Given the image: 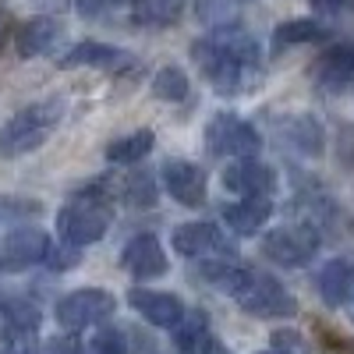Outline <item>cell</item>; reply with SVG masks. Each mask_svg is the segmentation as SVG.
I'll use <instances>...</instances> for the list:
<instances>
[{"label":"cell","instance_id":"1","mask_svg":"<svg viewBox=\"0 0 354 354\" xmlns=\"http://www.w3.org/2000/svg\"><path fill=\"white\" fill-rule=\"evenodd\" d=\"M195 61L202 75L209 78V85L230 96V93L248 88L252 78L259 75V46L252 36L216 32L213 39L195 43Z\"/></svg>","mask_w":354,"mask_h":354},{"label":"cell","instance_id":"2","mask_svg":"<svg viewBox=\"0 0 354 354\" xmlns=\"http://www.w3.org/2000/svg\"><path fill=\"white\" fill-rule=\"evenodd\" d=\"M113 223V205L103 188H82L61 205L57 213V234L68 248H85L96 245Z\"/></svg>","mask_w":354,"mask_h":354},{"label":"cell","instance_id":"3","mask_svg":"<svg viewBox=\"0 0 354 354\" xmlns=\"http://www.w3.org/2000/svg\"><path fill=\"white\" fill-rule=\"evenodd\" d=\"M64 117V103L61 100H39L21 106L15 117H8L0 124V160H18L25 153L39 149V145L53 135V128Z\"/></svg>","mask_w":354,"mask_h":354},{"label":"cell","instance_id":"4","mask_svg":"<svg viewBox=\"0 0 354 354\" xmlns=\"http://www.w3.org/2000/svg\"><path fill=\"white\" fill-rule=\"evenodd\" d=\"M230 298L238 301V308H245L255 319H290V315H298L294 294L277 277L259 273V270H241L238 283L230 287Z\"/></svg>","mask_w":354,"mask_h":354},{"label":"cell","instance_id":"5","mask_svg":"<svg viewBox=\"0 0 354 354\" xmlns=\"http://www.w3.org/2000/svg\"><path fill=\"white\" fill-rule=\"evenodd\" d=\"M117 312V298L103 287H78L71 294H64L53 308V319L57 326L68 330V333H78V330H88V326H103V322Z\"/></svg>","mask_w":354,"mask_h":354},{"label":"cell","instance_id":"6","mask_svg":"<svg viewBox=\"0 0 354 354\" xmlns=\"http://www.w3.org/2000/svg\"><path fill=\"white\" fill-rule=\"evenodd\" d=\"M262 145V135L255 131V124L241 121L234 113H216L205 124V153L216 160H241V156H255Z\"/></svg>","mask_w":354,"mask_h":354},{"label":"cell","instance_id":"7","mask_svg":"<svg viewBox=\"0 0 354 354\" xmlns=\"http://www.w3.org/2000/svg\"><path fill=\"white\" fill-rule=\"evenodd\" d=\"M50 252H53V241L46 230L18 227L0 245V273H25L32 266H43V262H50Z\"/></svg>","mask_w":354,"mask_h":354},{"label":"cell","instance_id":"8","mask_svg":"<svg viewBox=\"0 0 354 354\" xmlns=\"http://www.w3.org/2000/svg\"><path fill=\"white\" fill-rule=\"evenodd\" d=\"M262 252L277 266H305L319 252V234L308 223H283L262 238Z\"/></svg>","mask_w":354,"mask_h":354},{"label":"cell","instance_id":"9","mask_svg":"<svg viewBox=\"0 0 354 354\" xmlns=\"http://www.w3.org/2000/svg\"><path fill=\"white\" fill-rule=\"evenodd\" d=\"M223 188L241 198H259V195L270 198V192L277 188V170L255 156H241L223 167Z\"/></svg>","mask_w":354,"mask_h":354},{"label":"cell","instance_id":"10","mask_svg":"<svg viewBox=\"0 0 354 354\" xmlns=\"http://www.w3.org/2000/svg\"><path fill=\"white\" fill-rule=\"evenodd\" d=\"M121 266L135 280H153V277H163L170 270V259H167L156 234H135V238H128V245L121 252Z\"/></svg>","mask_w":354,"mask_h":354},{"label":"cell","instance_id":"11","mask_svg":"<svg viewBox=\"0 0 354 354\" xmlns=\"http://www.w3.org/2000/svg\"><path fill=\"white\" fill-rule=\"evenodd\" d=\"M170 245L177 255L185 259H209V255H223L227 252V238L216 223H205V220H192L174 227L170 234Z\"/></svg>","mask_w":354,"mask_h":354},{"label":"cell","instance_id":"12","mask_svg":"<svg viewBox=\"0 0 354 354\" xmlns=\"http://www.w3.org/2000/svg\"><path fill=\"white\" fill-rule=\"evenodd\" d=\"M128 301L131 308L149 322L156 330H174L177 322L185 319V305L177 294H167V290H149V287H131L128 290Z\"/></svg>","mask_w":354,"mask_h":354},{"label":"cell","instance_id":"13","mask_svg":"<svg viewBox=\"0 0 354 354\" xmlns=\"http://www.w3.org/2000/svg\"><path fill=\"white\" fill-rule=\"evenodd\" d=\"M163 188L174 202L188 205V209H198L205 202V170L198 163H188V160H167L163 163Z\"/></svg>","mask_w":354,"mask_h":354},{"label":"cell","instance_id":"14","mask_svg":"<svg viewBox=\"0 0 354 354\" xmlns=\"http://www.w3.org/2000/svg\"><path fill=\"white\" fill-rule=\"evenodd\" d=\"M315 85L322 93H344L354 85V43H337L315 61Z\"/></svg>","mask_w":354,"mask_h":354},{"label":"cell","instance_id":"15","mask_svg":"<svg viewBox=\"0 0 354 354\" xmlns=\"http://www.w3.org/2000/svg\"><path fill=\"white\" fill-rule=\"evenodd\" d=\"M36 322L39 312L28 305H11V319L0 337V354H43L39 340H36Z\"/></svg>","mask_w":354,"mask_h":354},{"label":"cell","instance_id":"16","mask_svg":"<svg viewBox=\"0 0 354 354\" xmlns=\"http://www.w3.org/2000/svg\"><path fill=\"white\" fill-rule=\"evenodd\" d=\"M315 290H319L322 305H330V308H340L344 301H351V294H354V262L351 259H330L315 273Z\"/></svg>","mask_w":354,"mask_h":354},{"label":"cell","instance_id":"17","mask_svg":"<svg viewBox=\"0 0 354 354\" xmlns=\"http://www.w3.org/2000/svg\"><path fill=\"white\" fill-rule=\"evenodd\" d=\"M273 220V198H241V202H234L223 209V223L234 230V234H241V238H252V234H259L266 223Z\"/></svg>","mask_w":354,"mask_h":354},{"label":"cell","instance_id":"18","mask_svg":"<svg viewBox=\"0 0 354 354\" xmlns=\"http://www.w3.org/2000/svg\"><path fill=\"white\" fill-rule=\"evenodd\" d=\"M61 39V21L57 18H28L18 36H15V46L21 57H39L46 50H53V43Z\"/></svg>","mask_w":354,"mask_h":354},{"label":"cell","instance_id":"19","mask_svg":"<svg viewBox=\"0 0 354 354\" xmlns=\"http://www.w3.org/2000/svg\"><path fill=\"white\" fill-rule=\"evenodd\" d=\"M121 64H128V57L106 43H78L61 57V68H121Z\"/></svg>","mask_w":354,"mask_h":354},{"label":"cell","instance_id":"20","mask_svg":"<svg viewBox=\"0 0 354 354\" xmlns=\"http://www.w3.org/2000/svg\"><path fill=\"white\" fill-rule=\"evenodd\" d=\"M153 145H156L153 131L149 128H138V131H131L124 138H113L106 145V160L110 163H138V160H145V156L153 153Z\"/></svg>","mask_w":354,"mask_h":354},{"label":"cell","instance_id":"21","mask_svg":"<svg viewBox=\"0 0 354 354\" xmlns=\"http://www.w3.org/2000/svg\"><path fill=\"white\" fill-rule=\"evenodd\" d=\"M153 96L163 100V103H185V100L192 96V82H188V75H185L181 68L167 64V68H160L156 78H153Z\"/></svg>","mask_w":354,"mask_h":354},{"label":"cell","instance_id":"22","mask_svg":"<svg viewBox=\"0 0 354 354\" xmlns=\"http://www.w3.org/2000/svg\"><path fill=\"white\" fill-rule=\"evenodd\" d=\"M322 36H326V28H322L315 18H290V21L277 25L273 43L277 46H301V43H315Z\"/></svg>","mask_w":354,"mask_h":354},{"label":"cell","instance_id":"23","mask_svg":"<svg viewBox=\"0 0 354 354\" xmlns=\"http://www.w3.org/2000/svg\"><path fill=\"white\" fill-rule=\"evenodd\" d=\"M138 25H174L185 11V0H131Z\"/></svg>","mask_w":354,"mask_h":354},{"label":"cell","instance_id":"24","mask_svg":"<svg viewBox=\"0 0 354 354\" xmlns=\"http://www.w3.org/2000/svg\"><path fill=\"white\" fill-rule=\"evenodd\" d=\"M287 138H290V145L294 149H301V153H308V156H319L322 153V128H319V121L315 117H290L287 121Z\"/></svg>","mask_w":354,"mask_h":354},{"label":"cell","instance_id":"25","mask_svg":"<svg viewBox=\"0 0 354 354\" xmlns=\"http://www.w3.org/2000/svg\"><path fill=\"white\" fill-rule=\"evenodd\" d=\"M88 354H128V337L113 326H103L88 344Z\"/></svg>","mask_w":354,"mask_h":354},{"label":"cell","instance_id":"26","mask_svg":"<svg viewBox=\"0 0 354 354\" xmlns=\"http://www.w3.org/2000/svg\"><path fill=\"white\" fill-rule=\"evenodd\" d=\"M270 351H273V354H312L308 340H305L298 330H273Z\"/></svg>","mask_w":354,"mask_h":354},{"label":"cell","instance_id":"27","mask_svg":"<svg viewBox=\"0 0 354 354\" xmlns=\"http://www.w3.org/2000/svg\"><path fill=\"white\" fill-rule=\"evenodd\" d=\"M156 195H160V188H156V177L153 174H138V177H131V181H128V202L131 205H153Z\"/></svg>","mask_w":354,"mask_h":354},{"label":"cell","instance_id":"28","mask_svg":"<svg viewBox=\"0 0 354 354\" xmlns=\"http://www.w3.org/2000/svg\"><path fill=\"white\" fill-rule=\"evenodd\" d=\"M43 354H88V347L78 340V333H61L43 344Z\"/></svg>","mask_w":354,"mask_h":354},{"label":"cell","instance_id":"29","mask_svg":"<svg viewBox=\"0 0 354 354\" xmlns=\"http://www.w3.org/2000/svg\"><path fill=\"white\" fill-rule=\"evenodd\" d=\"M128 354H163V351L149 333H131L128 337Z\"/></svg>","mask_w":354,"mask_h":354},{"label":"cell","instance_id":"30","mask_svg":"<svg viewBox=\"0 0 354 354\" xmlns=\"http://www.w3.org/2000/svg\"><path fill=\"white\" fill-rule=\"evenodd\" d=\"M110 4L113 0H75L78 15H85V18H100L103 11H110Z\"/></svg>","mask_w":354,"mask_h":354},{"label":"cell","instance_id":"31","mask_svg":"<svg viewBox=\"0 0 354 354\" xmlns=\"http://www.w3.org/2000/svg\"><path fill=\"white\" fill-rule=\"evenodd\" d=\"M198 354H230V347H227L220 337L205 333V337H202V344H198Z\"/></svg>","mask_w":354,"mask_h":354},{"label":"cell","instance_id":"32","mask_svg":"<svg viewBox=\"0 0 354 354\" xmlns=\"http://www.w3.org/2000/svg\"><path fill=\"white\" fill-rule=\"evenodd\" d=\"M8 36H11V15H8L4 4H0V50L8 46Z\"/></svg>","mask_w":354,"mask_h":354},{"label":"cell","instance_id":"33","mask_svg":"<svg viewBox=\"0 0 354 354\" xmlns=\"http://www.w3.org/2000/svg\"><path fill=\"white\" fill-rule=\"evenodd\" d=\"M337 4H340V8H354V0H337Z\"/></svg>","mask_w":354,"mask_h":354},{"label":"cell","instance_id":"34","mask_svg":"<svg viewBox=\"0 0 354 354\" xmlns=\"http://www.w3.org/2000/svg\"><path fill=\"white\" fill-rule=\"evenodd\" d=\"M351 319H354V294H351Z\"/></svg>","mask_w":354,"mask_h":354},{"label":"cell","instance_id":"35","mask_svg":"<svg viewBox=\"0 0 354 354\" xmlns=\"http://www.w3.org/2000/svg\"><path fill=\"white\" fill-rule=\"evenodd\" d=\"M255 354H273V351H255Z\"/></svg>","mask_w":354,"mask_h":354},{"label":"cell","instance_id":"36","mask_svg":"<svg viewBox=\"0 0 354 354\" xmlns=\"http://www.w3.org/2000/svg\"><path fill=\"white\" fill-rule=\"evenodd\" d=\"M0 308H4V301H0Z\"/></svg>","mask_w":354,"mask_h":354}]
</instances>
